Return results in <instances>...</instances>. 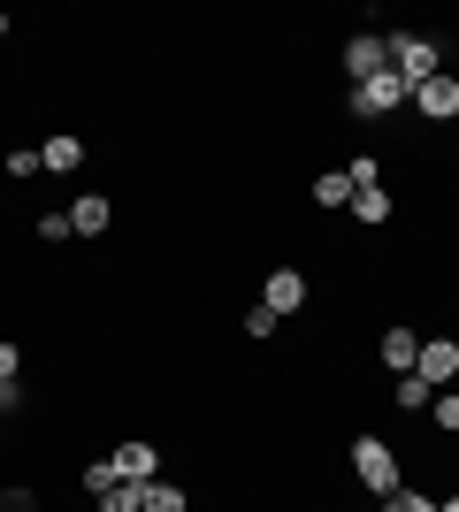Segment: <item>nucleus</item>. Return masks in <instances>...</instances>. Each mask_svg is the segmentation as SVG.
<instances>
[{
	"label": "nucleus",
	"mask_w": 459,
	"mask_h": 512,
	"mask_svg": "<svg viewBox=\"0 0 459 512\" xmlns=\"http://www.w3.org/2000/svg\"><path fill=\"white\" fill-rule=\"evenodd\" d=\"M352 474H360V490H368V497L406 490V474H398V451L383 444V436H360V444H352Z\"/></svg>",
	"instance_id": "f257e3e1"
},
{
	"label": "nucleus",
	"mask_w": 459,
	"mask_h": 512,
	"mask_svg": "<svg viewBox=\"0 0 459 512\" xmlns=\"http://www.w3.org/2000/svg\"><path fill=\"white\" fill-rule=\"evenodd\" d=\"M414 100V85L398 77V69H383V77H368V85H352V123H383V115H398V107Z\"/></svg>",
	"instance_id": "f03ea898"
},
{
	"label": "nucleus",
	"mask_w": 459,
	"mask_h": 512,
	"mask_svg": "<svg viewBox=\"0 0 459 512\" xmlns=\"http://www.w3.org/2000/svg\"><path fill=\"white\" fill-rule=\"evenodd\" d=\"M391 69L406 77V85H429V77L444 69V54H437V39H414V31H398V39H391Z\"/></svg>",
	"instance_id": "7ed1b4c3"
},
{
	"label": "nucleus",
	"mask_w": 459,
	"mask_h": 512,
	"mask_svg": "<svg viewBox=\"0 0 459 512\" xmlns=\"http://www.w3.org/2000/svg\"><path fill=\"white\" fill-rule=\"evenodd\" d=\"M414 115L421 123H459V77L452 69H437L429 85H414Z\"/></svg>",
	"instance_id": "20e7f679"
},
{
	"label": "nucleus",
	"mask_w": 459,
	"mask_h": 512,
	"mask_svg": "<svg viewBox=\"0 0 459 512\" xmlns=\"http://www.w3.org/2000/svg\"><path fill=\"white\" fill-rule=\"evenodd\" d=\"M383 69H391V39H383V31H352L345 77H352V85H368V77H383Z\"/></svg>",
	"instance_id": "39448f33"
},
{
	"label": "nucleus",
	"mask_w": 459,
	"mask_h": 512,
	"mask_svg": "<svg viewBox=\"0 0 459 512\" xmlns=\"http://www.w3.org/2000/svg\"><path fill=\"white\" fill-rule=\"evenodd\" d=\"M414 375H421V383H437V390H452V383H459V344H452V337H421Z\"/></svg>",
	"instance_id": "423d86ee"
},
{
	"label": "nucleus",
	"mask_w": 459,
	"mask_h": 512,
	"mask_svg": "<svg viewBox=\"0 0 459 512\" xmlns=\"http://www.w3.org/2000/svg\"><path fill=\"white\" fill-rule=\"evenodd\" d=\"M108 467H115V482H161V451L153 444H123V451H108Z\"/></svg>",
	"instance_id": "0eeeda50"
},
{
	"label": "nucleus",
	"mask_w": 459,
	"mask_h": 512,
	"mask_svg": "<svg viewBox=\"0 0 459 512\" xmlns=\"http://www.w3.org/2000/svg\"><path fill=\"white\" fill-rule=\"evenodd\" d=\"M261 306H268L276 321H291V314L306 306V276H299V268H276V276H268V291H261Z\"/></svg>",
	"instance_id": "6e6552de"
},
{
	"label": "nucleus",
	"mask_w": 459,
	"mask_h": 512,
	"mask_svg": "<svg viewBox=\"0 0 459 512\" xmlns=\"http://www.w3.org/2000/svg\"><path fill=\"white\" fill-rule=\"evenodd\" d=\"M108 199H100V192H85V199H69V230H77V237H108Z\"/></svg>",
	"instance_id": "1a4fd4ad"
},
{
	"label": "nucleus",
	"mask_w": 459,
	"mask_h": 512,
	"mask_svg": "<svg viewBox=\"0 0 459 512\" xmlns=\"http://www.w3.org/2000/svg\"><path fill=\"white\" fill-rule=\"evenodd\" d=\"M414 360H421V329H383V367L414 375Z\"/></svg>",
	"instance_id": "9d476101"
},
{
	"label": "nucleus",
	"mask_w": 459,
	"mask_h": 512,
	"mask_svg": "<svg viewBox=\"0 0 459 512\" xmlns=\"http://www.w3.org/2000/svg\"><path fill=\"white\" fill-rule=\"evenodd\" d=\"M39 161H46V169H54V176L85 169V138H69V130H62V138H46V146H39Z\"/></svg>",
	"instance_id": "9b49d317"
},
{
	"label": "nucleus",
	"mask_w": 459,
	"mask_h": 512,
	"mask_svg": "<svg viewBox=\"0 0 459 512\" xmlns=\"http://www.w3.org/2000/svg\"><path fill=\"white\" fill-rule=\"evenodd\" d=\"M429 398H437V383H421V375H398V383H391L398 413H429Z\"/></svg>",
	"instance_id": "f8f14e48"
},
{
	"label": "nucleus",
	"mask_w": 459,
	"mask_h": 512,
	"mask_svg": "<svg viewBox=\"0 0 459 512\" xmlns=\"http://www.w3.org/2000/svg\"><path fill=\"white\" fill-rule=\"evenodd\" d=\"M352 222H391V192H383V184H368V192H352Z\"/></svg>",
	"instance_id": "ddd939ff"
},
{
	"label": "nucleus",
	"mask_w": 459,
	"mask_h": 512,
	"mask_svg": "<svg viewBox=\"0 0 459 512\" xmlns=\"http://www.w3.org/2000/svg\"><path fill=\"white\" fill-rule=\"evenodd\" d=\"M314 207H352V176H345V169L314 176Z\"/></svg>",
	"instance_id": "4468645a"
},
{
	"label": "nucleus",
	"mask_w": 459,
	"mask_h": 512,
	"mask_svg": "<svg viewBox=\"0 0 459 512\" xmlns=\"http://www.w3.org/2000/svg\"><path fill=\"white\" fill-rule=\"evenodd\" d=\"M100 512H146V490H138V482H115V490L100 497Z\"/></svg>",
	"instance_id": "2eb2a0df"
},
{
	"label": "nucleus",
	"mask_w": 459,
	"mask_h": 512,
	"mask_svg": "<svg viewBox=\"0 0 459 512\" xmlns=\"http://www.w3.org/2000/svg\"><path fill=\"white\" fill-rule=\"evenodd\" d=\"M429 421H437L444 436H459V390H437V398H429Z\"/></svg>",
	"instance_id": "dca6fc26"
},
{
	"label": "nucleus",
	"mask_w": 459,
	"mask_h": 512,
	"mask_svg": "<svg viewBox=\"0 0 459 512\" xmlns=\"http://www.w3.org/2000/svg\"><path fill=\"white\" fill-rule=\"evenodd\" d=\"M146 512H184V490L176 482H146Z\"/></svg>",
	"instance_id": "f3484780"
},
{
	"label": "nucleus",
	"mask_w": 459,
	"mask_h": 512,
	"mask_svg": "<svg viewBox=\"0 0 459 512\" xmlns=\"http://www.w3.org/2000/svg\"><path fill=\"white\" fill-rule=\"evenodd\" d=\"M115 490V467H108V459H92V467H85V497H92V505H100V497H108Z\"/></svg>",
	"instance_id": "a211bd4d"
},
{
	"label": "nucleus",
	"mask_w": 459,
	"mask_h": 512,
	"mask_svg": "<svg viewBox=\"0 0 459 512\" xmlns=\"http://www.w3.org/2000/svg\"><path fill=\"white\" fill-rule=\"evenodd\" d=\"M383 512H437V497H421V490H391V497H383Z\"/></svg>",
	"instance_id": "6ab92c4d"
},
{
	"label": "nucleus",
	"mask_w": 459,
	"mask_h": 512,
	"mask_svg": "<svg viewBox=\"0 0 459 512\" xmlns=\"http://www.w3.org/2000/svg\"><path fill=\"white\" fill-rule=\"evenodd\" d=\"M276 329H284V321L268 314V306H253V314H245V337H253V344H261V337H276Z\"/></svg>",
	"instance_id": "aec40b11"
},
{
	"label": "nucleus",
	"mask_w": 459,
	"mask_h": 512,
	"mask_svg": "<svg viewBox=\"0 0 459 512\" xmlns=\"http://www.w3.org/2000/svg\"><path fill=\"white\" fill-rule=\"evenodd\" d=\"M39 169H46L39 146H16V153H8V176H39Z\"/></svg>",
	"instance_id": "412c9836"
},
{
	"label": "nucleus",
	"mask_w": 459,
	"mask_h": 512,
	"mask_svg": "<svg viewBox=\"0 0 459 512\" xmlns=\"http://www.w3.org/2000/svg\"><path fill=\"white\" fill-rule=\"evenodd\" d=\"M39 237H46V245H62V237H77V230H69V207H62V214H39Z\"/></svg>",
	"instance_id": "4be33fe9"
},
{
	"label": "nucleus",
	"mask_w": 459,
	"mask_h": 512,
	"mask_svg": "<svg viewBox=\"0 0 459 512\" xmlns=\"http://www.w3.org/2000/svg\"><path fill=\"white\" fill-rule=\"evenodd\" d=\"M0 512H39V497H31V490L16 482V490H0Z\"/></svg>",
	"instance_id": "5701e85b"
},
{
	"label": "nucleus",
	"mask_w": 459,
	"mask_h": 512,
	"mask_svg": "<svg viewBox=\"0 0 459 512\" xmlns=\"http://www.w3.org/2000/svg\"><path fill=\"white\" fill-rule=\"evenodd\" d=\"M16 367H23V352H16V344H0V383H16Z\"/></svg>",
	"instance_id": "b1692460"
},
{
	"label": "nucleus",
	"mask_w": 459,
	"mask_h": 512,
	"mask_svg": "<svg viewBox=\"0 0 459 512\" xmlns=\"http://www.w3.org/2000/svg\"><path fill=\"white\" fill-rule=\"evenodd\" d=\"M8 406H16V383H0V413H8Z\"/></svg>",
	"instance_id": "393cba45"
},
{
	"label": "nucleus",
	"mask_w": 459,
	"mask_h": 512,
	"mask_svg": "<svg viewBox=\"0 0 459 512\" xmlns=\"http://www.w3.org/2000/svg\"><path fill=\"white\" fill-rule=\"evenodd\" d=\"M437 512H459V497H444V505H437Z\"/></svg>",
	"instance_id": "a878e982"
},
{
	"label": "nucleus",
	"mask_w": 459,
	"mask_h": 512,
	"mask_svg": "<svg viewBox=\"0 0 459 512\" xmlns=\"http://www.w3.org/2000/svg\"><path fill=\"white\" fill-rule=\"evenodd\" d=\"M0 39H8V8H0Z\"/></svg>",
	"instance_id": "bb28decb"
}]
</instances>
